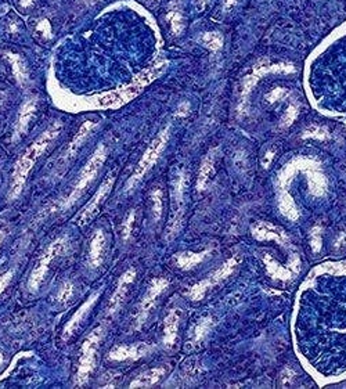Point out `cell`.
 Returning <instances> with one entry per match:
<instances>
[{
    "label": "cell",
    "instance_id": "6da1fadb",
    "mask_svg": "<svg viewBox=\"0 0 346 389\" xmlns=\"http://www.w3.org/2000/svg\"><path fill=\"white\" fill-rule=\"evenodd\" d=\"M61 128L63 126L59 122L51 125L47 130L43 132V134H40L39 137L35 140V143L32 146L26 148V151L17 161L13 175H11L10 190H9V196H7L10 201L20 197V194L24 190L31 169L35 166V163L39 159L40 155L50 147V144L59 137V134L61 133Z\"/></svg>",
    "mask_w": 346,
    "mask_h": 389
},
{
    "label": "cell",
    "instance_id": "7a4b0ae2",
    "mask_svg": "<svg viewBox=\"0 0 346 389\" xmlns=\"http://www.w3.org/2000/svg\"><path fill=\"white\" fill-rule=\"evenodd\" d=\"M107 155H108L107 147H105L104 144H100L99 147L96 148L93 155L89 158V161L84 163V166L82 168V171H80L79 173V178H78V180L75 183V186L68 194V197L65 198L64 201L60 204V208H61L63 211L71 208L75 202L79 200L80 196L84 192V190L89 187L90 183L96 179L97 173H99V171L101 169L104 162H105V159H107Z\"/></svg>",
    "mask_w": 346,
    "mask_h": 389
},
{
    "label": "cell",
    "instance_id": "3957f363",
    "mask_svg": "<svg viewBox=\"0 0 346 389\" xmlns=\"http://www.w3.org/2000/svg\"><path fill=\"white\" fill-rule=\"evenodd\" d=\"M101 338H103V327H99L92 331L89 337L83 341L82 348H80L76 377H75L76 386H83L89 382L90 375L97 365V350H99Z\"/></svg>",
    "mask_w": 346,
    "mask_h": 389
},
{
    "label": "cell",
    "instance_id": "277c9868",
    "mask_svg": "<svg viewBox=\"0 0 346 389\" xmlns=\"http://www.w3.org/2000/svg\"><path fill=\"white\" fill-rule=\"evenodd\" d=\"M69 246V240L67 237H59L55 238L54 241L50 242L45 252L42 254L39 258V261L36 262V265L31 271L30 280H28V290L31 292H36L39 290L40 284L45 280L46 274L50 269L51 262L57 259L60 255H63Z\"/></svg>",
    "mask_w": 346,
    "mask_h": 389
},
{
    "label": "cell",
    "instance_id": "5b68a950",
    "mask_svg": "<svg viewBox=\"0 0 346 389\" xmlns=\"http://www.w3.org/2000/svg\"><path fill=\"white\" fill-rule=\"evenodd\" d=\"M169 138V128H166L165 130H162L161 133L158 134V137L154 140L153 143L150 144V147L147 148V151L144 153V155L141 157V159L138 161L137 166L134 168L132 176L128 179V182L125 184V191H130L132 188L137 184L146 173L149 172L150 169L154 166V163L157 162V159L159 158L161 153L163 151V148L168 143Z\"/></svg>",
    "mask_w": 346,
    "mask_h": 389
},
{
    "label": "cell",
    "instance_id": "8992f818",
    "mask_svg": "<svg viewBox=\"0 0 346 389\" xmlns=\"http://www.w3.org/2000/svg\"><path fill=\"white\" fill-rule=\"evenodd\" d=\"M159 71H161V68H154L149 71V72H144L141 76H138L134 80L133 85H130L128 88H124V89L115 90V92L105 94V96H103L99 100V105L100 107H119L122 104L128 103L129 100L134 99L143 90L144 86L149 85L159 74Z\"/></svg>",
    "mask_w": 346,
    "mask_h": 389
},
{
    "label": "cell",
    "instance_id": "52a82bcc",
    "mask_svg": "<svg viewBox=\"0 0 346 389\" xmlns=\"http://www.w3.org/2000/svg\"><path fill=\"white\" fill-rule=\"evenodd\" d=\"M114 175H108L107 178L104 179V182L100 184L99 190L96 191V194L92 197V200L82 208V211H80L79 215L76 216L75 222L78 223L79 226H84V225H88L92 219H94V216L99 213L100 208H101V205H103L104 201L107 200L109 192H111V190L114 187Z\"/></svg>",
    "mask_w": 346,
    "mask_h": 389
},
{
    "label": "cell",
    "instance_id": "ba28073f",
    "mask_svg": "<svg viewBox=\"0 0 346 389\" xmlns=\"http://www.w3.org/2000/svg\"><path fill=\"white\" fill-rule=\"evenodd\" d=\"M168 286L169 281L166 280V279H154V280L151 281V284H150L149 288H147L146 295L143 296V299H141L140 305H138L136 316H134V327H136V328H140V327L146 323L157 298L162 294L163 291L168 288Z\"/></svg>",
    "mask_w": 346,
    "mask_h": 389
},
{
    "label": "cell",
    "instance_id": "9c48e42d",
    "mask_svg": "<svg viewBox=\"0 0 346 389\" xmlns=\"http://www.w3.org/2000/svg\"><path fill=\"white\" fill-rule=\"evenodd\" d=\"M100 298V291H96L94 294L88 298V300H84L83 303L79 306V309L75 312L72 317L69 319L68 323L65 324L64 330H63V340L68 341L72 335L76 332V330L79 328L80 324L83 323L84 319H86V316L89 315L90 311L93 309V306L96 305V302Z\"/></svg>",
    "mask_w": 346,
    "mask_h": 389
},
{
    "label": "cell",
    "instance_id": "30bf717a",
    "mask_svg": "<svg viewBox=\"0 0 346 389\" xmlns=\"http://www.w3.org/2000/svg\"><path fill=\"white\" fill-rule=\"evenodd\" d=\"M134 277H136V270L134 269H129L121 276L118 284L115 287L112 295L109 298L108 308H107V315H114L115 312L118 311L119 308L124 303V299L126 294H128L129 287L133 284Z\"/></svg>",
    "mask_w": 346,
    "mask_h": 389
},
{
    "label": "cell",
    "instance_id": "8fae6325",
    "mask_svg": "<svg viewBox=\"0 0 346 389\" xmlns=\"http://www.w3.org/2000/svg\"><path fill=\"white\" fill-rule=\"evenodd\" d=\"M105 252H107V237L103 230H97L90 238L89 251H88V263L92 269H97L103 265Z\"/></svg>",
    "mask_w": 346,
    "mask_h": 389
},
{
    "label": "cell",
    "instance_id": "7c38bea8",
    "mask_svg": "<svg viewBox=\"0 0 346 389\" xmlns=\"http://www.w3.org/2000/svg\"><path fill=\"white\" fill-rule=\"evenodd\" d=\"M234 266H236V259L228 261L227 263H226V265H223V266L216 271V273H213L212 276L208 277L207 280L201 281V283H198L197 286H194L193 288L190 290V292H188V295L191 296L194 300L201 299V298L204 296V294L207 292L208 288H211V287L215 286V284L219 283L222 279H224L227 274H230L233 269H234Z\"/></svg>",
    "mask_w": 346,
    "mask_h": 389
},
{
    "label": "cell",
    "instance_id": "4fadbf2b",
    "mask_svg": "<svg viewBox=\"0 0 346 389\" xmlns=\"http://www.w3.org/2000/svg\"><path fill=\"white\" fill-rule=\"evenodd\" d=\"M151 346L147 344L136 345H118L109 350L108 357L114 362H125V360H137L150 352Z\"/></svg>",
    "mask_w": 346,
    "mask_h": 389
},
{
    "label": "cell",
    "instance_id": "5bb4252c",
    "mask_svg": "<svg viewBox=\"0 0 346 389\" xmlns=\"http://www.w3.org/2000/svg\"><path fill=\"white\" fill-rule=\"evenodd\" d=\"M36 99H31L28 101H25L24 105L21 107L20 114H18V118H17V122H15L14 126V134H13V140H18L26 133V130L30 128V123L32 121L35 115V111H36Z\"/></svg>",
    "mask_w": 346,
    "mask_h": 389
},
{
    "label": "cell",
    "instance_id": "9a60e30c",
    "mask_svg": "<svg viewBox=\"0 0 346 389\" xmlns=\"http://www.w3.org/2000/svg\"><path fill=\"white\" fill-rule=\"evenodd\" d=\"M180 315L182 313L179 309H172L168 313V316L165 317V321H163V345L166 348H172L175 342H176Z\"/></svg>",
    "mask_w": 346,
    "mask_h": 389
},
{
    "label": "cell",
    "instance_id": "2e32d148",
    "mask_svg": "<svg viewBox=\"0 0 346 389\" xmlns=\"http://www.w3.org/2000/svg\"><path fill=\"white\" fill-rule=\"evenodd\" d=\"M165 374V369L163 367H155V369L147 370L144 371L143 374H140L136 379H133L130 382V388H150L158 382L159 379L162 378Z\"/></svg>",
    "mask_w": 346,
    "mask_h": 389
},
{
    "label": "cell",
    "instance_id": "e0dca14e",
    "mask_svg": "<svg viewBox=\"0 0 346 389\" xmlns=\"http://www.w3.org/2000/svg\"><path fill=\"white\" fill-rule=\"evenodd\" d=\"M94 128V123L93 122H90V121H88V122H84L82 126H80V129L78 130V133H76V136H75L74 138H72V142L69 143L68 148H67V151H65L64 154V159H69L71 157H74L75 153L78 151V148L82 146V143H83L84 140H86V137L89 136L90 132H92V129Z\"/></svg>",
    "mask_w": 346,
    "mask_h": 389
},
{
    "label": "cell",
    "instance_id": "ac0fdd59",
    "mask_svg": "<svg viewBox=\"0 0 346 389\" xmlns=\"http://www.w3.org/2000/svg\"><path fill=\"white\" fill-rule=\"evenodd\" d=\"M208 252H199V254H193V252H184V254H179L176 255V262H178V266L180 269H191L195 265H198L199 262L204 261V258L207 256Z\"/></svg>",
    "mask_w": 346,
    "mask_h": 389
},
{
    "label": "cell",
    "instance_id": "d6986e66",
    "mask_svg": "<svg viewBox=\"0 0 346 389\" xmlns=\"http://www.w3.org/2000/svg\"><path fill=\"white\" fill-rule=\"evenodd\" d=\"M213 172V157L212 154L208 155L205 159H204L203 165H201V169H199V175H198L197 180V188L198 190H204L207 187L209 179L212 176Z\"/></svg>",
    "mask_w": 346,
    "mask_h": 389
},
{
    "label": "cell",
    "instance_id": "ffe728a7",
    "mask_svg": "<svg viewBox=\"0 0 346 389\" xmlns=\"http://www.w3.org/2000/svg\"><path fill=\"white\" fill-rule=\"evenodd\" d=\"M7 60L10 61L11 67H13V72H14L15 78L18 79V82L21 85L26 84L28 82V72H26V67H25L22 59L17 54H7Z\"/></svg>",
    "mask_w": 346,
    "mask_h": 389
},
{
    "label": "cell",
    "instance_id": "44dd1931",
    "mask_svg": "<svg viewBox=\"0 0 346 389\" xmlns=\"http://www.w3.org/2000/svg\"><path fill=\"white\" fill-rule=\"evenodd\" d=\"M163 194L161 188H154L153 192H151V202H153V217L154 220H159L161 216H162V209H163Z\"/></svg>",
    "mask_w": 346,
    "mask_h": 389
},
{
    "label": "cell",
    "instance_id": "7402d4cb",
    "mask_svg": "<svg viewBox=\"0 0 346 389\" xmlns=\"http://www.w3.org/2000/svg\"><path fill=\"white\" fill-rule=\"evenodd\" d=\"M75 287L71 281H65L63 286L60 287L59 292H57V302L60 305H65L67 302H69V299L74 296Z\"/></svg>",
    "mask_w": 346,
    "mask_h": 389
},
{
    "label": "cell",
    "instance_id": "603a6c76",
    "mask_svg": "<svg viewBox=\"0 0 346 389\" xmlns=\"http://www.w3.org/2000/svg\"><path fill=\"white\" fill-rule=\"evenodd\" d=\"M203 42L211 50H218L222 47V36L216 32H208L204 35Z\"/></svg>",
    "mask_w": 346,
    "mask_h": 389
},
{
    "label": "cell",
    "instance_id": "cb8c5ba5",
    "mask_svg": "<svg viewBox=\"0 0 346 389\" xmlns=\"http://www.w3.org/2000/svg\"><path fill=\"white\" fill-rule=\"evenodd\" d=\"M134 217H136V212L132 211L128 215V217L125 219V222L122 223L121 226V233H122V237H124L125 241H128L130 236H132V232H133V223Z\"/></svg>",
    "mask_w": 346,
    "mask_h": 389
},
{
    "label": "cell",
    "instance_id": "d4e9b609",
    "mask_svg": "<svg viewBox=\"0 0 346 389\" xmlns=\"http://www.w3.org/2000/svg\"><path fill=\"white\" fill-rule=\"evenodd\" d=\"M211 328V320L209 319H205V320H201L195 327V330H194V341L198 342V341H201L208 334V331Z\"/></svg>",
    "mask_w": 346,
    "mask_h": 389
},
{
    "label": "cell",
    "instance_id": "484cf974",
    "mask_svg": "<svg viewBox=\"0 0 346 389\" xmlns=\"http://www.w3.org/2000/svg\"><path fill=\"white\" fill-rule=\"evenodd\" d=\"M11 279H13V270L5 271V273H2L0 274V294H3L5 290L9 287L10 284Z\"/></svg>",
    "mask_w": 346,
    "mask_h": 389
},
{
    "label": "cell",
    "instance_id": "4316f807",
    "mask_svg": "<svg viewBox=\"0 0 346 389\" xmlns=\"http://www.w3.org/2000/svg\"><path fill=\"white\" fill-rule=\"evenodd\" d=\"M297 114L298 111L295 107H290L287 111V115H285V118H284V126H288L290 123H292V121L297 117Z\"/></svg>",
    "mask_w": 346,
    "mask_h": 389
},
{
    "label": "cell",
    "instance_id": "83f0119b",
    "mask_svg": "<svg viewBox=\"0 0 346 389\" xmlns=\"http://www.w3.org/2000/svg\"><path fill=\"white\" fill-rule=\"evenodd\" d=\"M307 136L324 138L326 137V130H323V129H319V128H311L310 130H307L306 134H305V137H307Z\"/></svg>",
    "mask_w": 346,
    "mask_h": 389
},
{
    "label": "cell",
    "instance_id": "f1b7e54d",
    "mask_svg": "<svg viewBox=\"0 0 346 389\" xmlns=\"http://www.w3.org/2000/svg\"><path fill=\"white\" fill-rule=\"evenodd\" d=\"M188 114V104L184 103L180 105V108H179V113L176 114L178 117H184V115H187Z\"/></svg>",
    "mask_w": 346,
    "mask_h": 389
},
{
    "label": "cell",
    "instance_id": "f546056e",
    "mask_svg": "<svg viewBox=\"0 0 346 389\" xmlns=\"http://www.w3.org/2000/svg\"><path fill=\"white\" fill-rule=\"evenodd\" d=\"M282 93H284V89H276L272 94H270V96H267V97L270 99V101H274L277 97H281Z\"/></svg>",
    "mask_w": 346,
    "mask_h": 389
},
{
    "label": "cell",
    "instance_id": "4dcf8cb0",
    "mask_svg": "<svg viewBox=\"0 0 346 389\" xmlns=\"http://www.w3.org/2000/svg\"><path fill=\"white\" fill-rule=\"evenodd\" d=\"M233 5H236V0H227V3H226V6H224V9L226 10H230L233 7Z\"/></svg>",
    "mask_w": 346,
    "mask_h": 389
},
{
    "label": "cell",
    "instance_id": "1f68e13d",
    "mask_svg": "<svg viewBox=\"0 0 346 389\" xmlns=\"http://www.w3.org/2000/svg\"><path fill=\"white\" fill-rule=\"evenodd\" d=\"M3 240H5V232H3V230H0V245H2Z\"/></svg>",
    "mask_w": 346,
    "mask_h": 389
},
{
    "label": "cell",
    "instance_id": "d6a6232c",
    "mask_svg": "<svg viewBox=\"0 0 346 389\" xmlns=\"http://www.w3.org/2000/svg\"><path fill=\"white\" fill-rule=\"evenodd\" d=\"M2 363H3V355L0 353V366H2Z\"/></svg>",
    "mask_w": 346,
    "mask_h": 389
}]
</instances>
